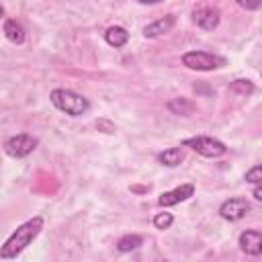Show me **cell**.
Listing matches in <instances>:
<instances>
[{
	"instance_id": "11",
	"label": "cell",
	"mask_w": 262,
	"mask_h": 262,
	"mask_svg": "<svg viewBox=\"0 0 262 262\" xmlns=\"http://www.w3.org/2000/svg\"><path fill=\"white\" fill-rule=\"evenodd\" d=\"M182 160H184V149L182 147H168V149L158 154V162L166 168H176V166H180Z\"/></svg>"
},
{
	"instance_id": "14",
	"label": "cell",
	"mask_w": 262,
	"mask_h": 262,
	"mask_svg": "<svg viewBox=\"0 0 262 262\" xmlns=\"http://www.w3.org/2000/svg\"><path fill=\"white\" fill-rule=\"evenodd\" d=\"M168 111H172L174 115H182V117H186V115H190V113L194 111V104H192L188 98L180 96V98H172V100H168Z\"/></svg>"
},
{
	"instance_id": "13",
	"label": "cell",
	"mask_w": 262,
	"mask_h": 262,
	"mask_svg": "<svg viewBox=\"0 0 262 262\" xmlns=\"http://www.w3.org/2000/svg\"><path fill=\"white\" fill-rule=\"evenodd\" d=\"M4 35H6V39H8L10 43H16V45L25 41V29H23V25L16 23L14 18H8V20L4 23Z\"/></svg>"
},
{
	"instance_id": "8",
	"label": "cell",
	"mask_w": 262,
	"mask_h": 262,
	"mask_svg": "<svg viewBox=\"0 0 262 262\" xmlns=\"http://www.w3.org/2000/svg\"><path fill=\"white\" fill-rule=\"evenodd\" d=\"M219 10L217 8H211V6H203V8H196L192 12V20L196 27L205 29V31H213L217 25H219Z\"/></svg>"
},
{
	"instance_id": "3",
	"label": "cell",
	"mask_w": 262,
	"mask_h": 262,
	"mask_svg": "<svg viewBox=\"0 0 262 262\" xmlns=\"http://www.w3.org/2000/svg\"><path fill=\"white\" fill-rule=\"evenodd\" d=\"M227 61L221 55L209 53V51H186L182 55V66H186L188 70H196V72H211L217 68H223Z\"/></svg>"
},
{
	"instance_id": "4",
	"label": "cell",
	"mask_w": 262,
	"mask_h": 262,
	"mask_svg": "<svg viewBox=\"0 0 262 262\" xmlns=\"http://www.w3.org/2000/svg\"><path fill=\"white\" fill-rule=\"evenodd\" d=\"M184 147H190L194 149L199 156L203 158H221L227 154V147L223 141L215 139V137H209V135H196V137H186L182 141Z\"/></svg>"
},
{
	"instance_id": "16",
	"label": "cell",
	"mask_w": 262,
	"mask_h": 262,
	"mask_svg": "<svg viewBox=\"0 0 262 262\" xmlns=\"http://www.w3.org/2000/svg\"><path fill=\"white\" fill-rule=\"evenodd\" d=\"M229 90H233V92H237V94L248 96V94H252L256 88H254V84H252L250 80H235V82H231V84H229Z\"/></svg>"
},
{
	"instance_id": "20",
	"label": "cell",
	"mask_w": 262,
	"mask_h": 262,
	"mask_svg": "<svg viewBox=\"0 0 262 262\" xmlns=\"http://www.w3.org/2000/svg\"><path fill=\"white\" fill-rule=\"evenodd\" d=\"M96 127H98V129H102L104 133H115V125H113L111 121H106V119L96 121Z\"/></svg>"
},
{
	"instance_id": "17",
	"label": "cell",
	"mask_w": 262,
	"mask_h": 262,
	"mask_svg": "<svg viewBox=\"0 0 262 262\" xmlns=\"http://www.w3.org/2000/svg\"><path fill=\"white\" fill-rule=\"evenodd\" d=\"M174 223V217H172V213H158L156 217H154V225H156V229H168L170 225Z\"/></svg>"
},
{
	"instance_id": "1",
	"label": "cell",
	"mask_w": 262,
	"mask_h": 262,
	"mask_svg": "<svg viewBox=\"0 0 262 262\" xmlns=\"http://www.w3.org/2000/svg\"><path fill=\"white\" fill-rule=\"evenodd\" d=\"M41 229H43V217L41 215H35L31 219H27L25 223H20L10 233V237L0 246V260H12V258H16L27 246L33 244V239L41 233Z\"/></svg>"
},
{
	"instance_id": "9",
	"label": "cell",
	"mask_w": 262,
	"mask_h": 262,
	"mask_svg": "<svg viewBox=\"0 0 262 262\" xmlns=\"http://www.w3.org/2000/svg\"><path fill=\"white\" fill-rule=\"evenodd\" d=\"M239 248L242 252L250 254V256H260L262 254V233L258 229H246L239 235Z\"/></svg>"
},
{
	"instance_id": "7",
	"label": "cell",
	"mask_w": 262,
	"mask_h": 262,
	"mask_svg": "<svg viewBox=\"0 0 262 262\" xmlns=\"http://www.w3.org/2000/svg\"><path fill=\"white\" fill-rule=\"evenodd\" d=\"M192 194H194V184L186 182V184H180V186H176V188H172L168 192H162L160 199H158V205L160 207H172V205L188 201Z\"/></svg>"
},
{
	"instance_id": "12",
	"label": "cell",
	"mask_w": 262,
	"mask_h": 262,
	"mask_svg": "<svg viewBox=\"0 0 262 262\" xmlns=\"http://www.w3.org/2000/svg\"><path fill=\"white\" fill-rule=\"evenodd\" d=\"M104 39L111 47H123L127 41H129V33L125 27L121 25H115V27H108L106 33H104Z\"/></svg>"
},
{
	"instance_id": "5",
	"label": "cell",
	"mask_w": 262,
	"mask_h": 262,
	"mask_svg": "<svg viewBox=\"0 0 262 262\" xmlns=\"http://www.w3.org/2000/svg\"><path fill=\"white\" fill-rule=\"evenodd\" d=\"M39 145V139L29 135V133H18V135H12L4 141V151L10 156V158H27L29 154H33Z\"/></svg>"
},
{
	"instance_id": "10",
	"label": "cell",
	"mask_w": 262,
	"mask_h": 262,
	"mask_svg": "<svg viewBox=\"0 0 262 262\" xmlns=\"http://www.w3.org/2000/svg\"><path fill=\"white\" fill-rule=\"evenodd\" d=\"M174 25H176V16H174V14H166V16H162V18H158V20L145 25V27H143V37H145V39H156V37H160V35H166V33L172 31Z\"/></svg>"
},
{
	"instance_id": "15",
	"label": "cell",
	"mask_w": 262,
	"mask_h": 262,
	"mask_svg": "<svg viewBox=\"0 0 262 262\" xmlns=\"http://www.w3.org/2000/svg\"><path fill=\"white\" fill-rule=\"evenodd\" d=\"M141 244H143V237H141V235H137V233H127V235H123V237L117 242V250L123 252V254H127V252L137 250Z\"/></svg>"
},
{
	"instance_id": "22",
	"label": "cell",
	"mask_w": 262,
	"mask_h": 262,
	"mask_svg": "<svg viewBox=\"0 0 262 262\" xmlns=\"http://www.w3.org/2000/svg\"><path fill=\"white\" fill-rule=\"evenodd\" d=\"M137 2H141V4H160L164 0H137Z\"/></svg>"
},
{
	"instance_id": "23",
	"label": "cell",
	"mask_w": 262,
	"mask_h": 262,
	"mask_svg": "<svg viewBox=\"0 0 262 262\" xmlns=\"http://www.w3.org/2000/svg\"><path fill=\"white\" fill-rule=\"evenodd\" d=\"M0 16H4V8L2 6H0Z\"/></svg>"
},
{
	"instance_id": "2",
	"label": "cell",
	"mask_w": 262,
	"mask_h": 262,
	"mask_svg": "<svg viewBox=\"0 0 262 262\" xmlns=\"http://www.w3.org/2000/svg\"><path fill=\"white\" fill-rule=\"evenodd\" d=\"M49 100H51V104L57 111H61V113H66L70 117H82V115H86L90 111L88 98L82 96V94H78V92H74V90H68V88H55V90H51Z\"/></svg>"
},
{
	"instance_id": "21",
	"label": "cell",
	"mask_w": 262,
	"mask_h": 262,
	"mask_svg": "<svg viewBox=\"0 0 262 262\" xmlns=\"http://www.w3.org/2000/svg\"><path fill=\"white\" fill-rule=\"evenodd\" d=\"M252 196H254L256 201H262V188H260V184H254V190H252Z\"/></svg>"
},
{
	"instance_id": "18",
	"label": "cell",
	"mask_w": 262,
	"mask_h": 262,
	"mask_svg": "<svg viewBox=\"0 0 262 262\" xmlns=\"http://www.w3.org/2000/svg\"><path fill=\"white\" fill-rule=\"evenodd\" d=\"M246 182H250V184H260V180H262V166H254V168H250L248 172H246Z\"/></svg>"
},
{
	"instance_id": "6",
	"label": "cell",
	"mask_w": 262,
	"mask_h": 262,
	"mask_svg": "<svg viewBox=\"0 0 262 262\" xmlns=\"http://www.w3.org/2000/svg\"><path fill=\"white\" fill-rule=\"evenodd\" d=\"M250 213V203L244 196H231L219 207V215L225 221H239Z\"/></svg>"
},
{
	"instance_id": "19",
	"label": "cell",
	"mask_w": 262,
	"mask_h": 262,
	"mask_svg": "<svg viewBox=\"0 0 262 262\" xmlns=\"http://www.w3.org/2000/svg\"><path fill=\"white\" fill-rule=\"evenodd\" d=\"M237 6L246 8V10H258L262 6V0H235Z\"/></svg>"
}]
</instances>
